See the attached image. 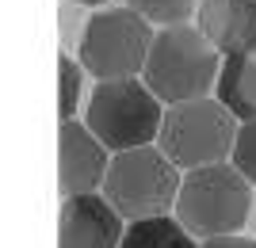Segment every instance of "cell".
<instances>
[{
    "mask_svg": "<svg viewBox=\"0 0 256 248\" xmlns=\"http://www.w3.org/2000/svg\"><path fill=\"white\" fill-rule=\"evenodd\" d=\"M248 210H252V184L237 172L234 161H222L184 172L180 199H176L172 214L199 241H210L245 229Z\"/></svg>",
    "mask_w": 256,
    "mask_h": 248,
    "instance_id": "7a4b0ae2",
    "label": "cell"
},
{
    "mask_svg": "<svg viewBox=\"0 0 256 248\" xmlns=\"http://www.w3.org/2000/svg\"><path fill=\"white\" fill-rule=\"evenodd\" d=\"M180 164L153 141V145L111 153L104 195L126 222H142V218L172 214L180 199Z\"/></svg>",
    "mask_w": 256,
    "mask_h": 248,
    "instance_id": "3957f363",
    "label": "cell"
},
{
    "mask_svg": "<svg viewBox=\"0 0 256 248\" xmlns=\"http://www.w3.org/2000/svg\"><path fill=\"white\" fill-rule=\"evenodd\" d=\"M218 76H222L218 46L203 34V27H192V23L157 27L142 80L157 92L164 107L210 96L218 88Z\"/></svg>",
    "mask_w": 256,
    "mask_h": 248,
    "instance_id": "6da1fadb",
    "label": "cell"
},
{
    "mask_svg": "<svg viewBox=\"0 0 256 248\" xmlns=\"http://www.w3.org/2000/svg\"><path fill=\"white\" fill-rule=\"evenodd\" d=\"M80 76H84V65L73 61V57H58V115L62 119H73L76 103H80Z\"/></svg>",
    "mask_w": 256,
    "mask_h": 248,
    "instance_id": "4fadbf2b",
    "label": "cell"
},
{
    "mask_svg": "<svg viewBox=\"0 0 256 248\" xmlns=\"http://www.w3.org/2000/svg\"><path fill=\"white\" fill-rule=\"evenodd\" d=\"M241 119L226 107L222 99H188V103H172L164 111L157 145L180 164L184 172L203 168V164H222L234 157V141Z\"/></svg>",
    "mask_w": 256,
    "mask_h": 248,
    "instance_id": "8992f818",
    "label": "cell"
},
{
    "mask_svg": "<svg viewBox=\"0 0 256 248\" xmlns=\"http://www.w3.org/2000/svg\"><path fill=\"white\" fill-rule=\"evenodd\" d=\"M218 99H222V103L234 111L241 122L256 119V50L230 54V57L222 61Z\"/></svg>",
    "mask_w": 256,
    "mask_h": 248,
    "instance_id": "30bf717a",
    "label": "cell"
},
{
    "mask_svg": "<svg viewBox=\"0 0 256 248\" xmlns=\"http://www.w3.org/2000/svg\"><path fill=\"white\" fill-rule=\"evenodd\" d=\"M126 218L104 191L69 195L58 218V248H122Z\"/></svg>",
    "mask_w": 256,
    "mask_h": 248,
    "instance_id": "ba28073f",
    "label": "cell"
},
{
    "mask_svg": "<svg viewBox=\"0 0 256 248\" xmlns=\"http://www.w3.org/2000/svg\"><path fill=\"white\" fill-rule=\"evenodd\" d=\"M122 248H199V237L176 214H157L142 218V222H126Z\"/></svg>",
    "mask_w": 256,
    "mask_h": 248,
    "instance_id": "8fae6325",
    "label": "cell"
},
{
    "mask_svg": "<svg viewBox=\"0 0 256 248\" xmlns=\"http://www.w3.org/2000/svg\"><path fill=\"white\" fill-rule=\"evenodd\" d=\"M153 23L138 8H104L88 15L80 42H76V61L84 65L88 76L96 80H122V76H142L153 46Z\"/></svg>",
    "mask_w": 256,
    "mask_h": 248,
    "instance_id": "5b68a950",
    "label": "cell"
},
{
    "mask_svg": "<svg viewBox=\"0 0 256 248\" xmlns=\"http://www.w3.org/2000/svg\"><path fill=\"white\" fill-rule=\"evenodd\" d=\"M73 4H88V8H96V4H104V0H73Z\"/></svg>",
    "mask_w": 256,
    "mask_h": 248,
    "instance_id": "2e32d148",
    "label": "cell"
},
{
    "mask_svg": "<svg viewBox=\"0 0 256 248\" xmlns=\"http://www.w3.org/2000/svg\"><path fill=\"white\" fill-rule=\"evenodd\" d=\"M130 8H138L153 27H172V23H188L192 11H199L203 0H126Z\"/></svg>",
    "mask_w": 256,
    "mask_h": 248,
    "instance_id": "7c38bea8",
    "label": "cell"
},
{
    "mask_svg": "<svg viewBox=\"0 0 256 248\" xmlns=\"http://www.w3.org/2000/svg\"><path fill=\"white\" fill-rule=\"evenodd\" d=\"M230 161L237 164V172L245 176L248 184L256 187V119L241 122V130H237V141H234V157Z\"/></svg>",
    "mask_w": 256,
    "mask_h": 248,
    "instance_id": "5bb4252c",
    "label": "cell"
},
{
    "mask_svg": "<svg viewBox=\"0 0 256 248\" xmlns=\"http://www.w3.org/2000/svg\"><path fill=\"white\" fill-rule=\"evenodd\" d=\"M164 111L168 107L142 76H122V80H96L84 107V122L111 153H122L153 145L160 138Z\"/></svg>",
    "mask_w": 256,
    "mask_h": 248,
    "instance_id": "277c9868",
    "label": "cell"
},
{
    "mask_svg": "<svg viewBox=\"0 0 256 248\" xmlns=\"http://www.w3.org/2000/svg\"><path fill=\"white\" fill-rule=\"evenodd\" d=\"M107 168H111V149L92 134V126L76 119H62V126H58V187H62V199L104 191Z\"/></svg>",
    "mask_w": 256,
    "mask_h": 248,
    "instance_id": "52a82bcc",
    "label": "cell"
},
{
    "mask_svg": "<svg viewBox=\"0 0 256 248\" xmlns=\"http://www.w3.org/2000/svg\"><path fill=\"white\" fill-rule=\"evenodd\" d=\"M195 15L222 57L256 50V0H203Z\"/></svg>",
    "mask_w": 256,
    "mask_h": 248,
    "instance_id": "9c48e42d",
    "label": "cell"
},
{
    "mask_svg": "<svg viewBox=\"0 0 256 248\" xmlns=\"http://www.w3.org/2000/svg\"><path fill=\"white\" fill-rule=\"evenodd\" d=\"M199 248H256V241L241 237V233H230V237H210V241H203Z\"/></svg>",
    "mask_w": 256,
    "mask_h": 248,
    "instance_id": "9a60e30c",
    "label": "cell"
}]
</instances>
